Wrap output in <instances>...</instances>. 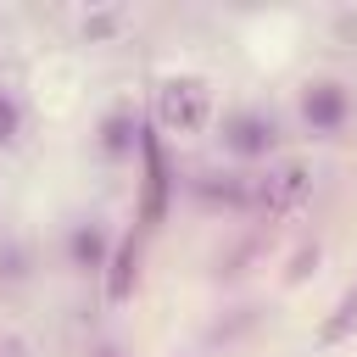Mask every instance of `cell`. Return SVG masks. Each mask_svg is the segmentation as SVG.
Instances as JSON below:
<instances>
[{"label":"cell","mask_w":357,"mask_h":357,"mask_svg":"<svg viewBox=\"0 0 357 357\" xmlns=\"http://www.w3.org/2000/svg\"><path fill=\"white\" fill-rule=\"evenodd\" d=\"M206 123H212V89H206V78H195V73L162 78V89H156V128L162 134H201Z\"/></svg>","instance_id":"1"},{"label":"cell","mask_w":357,"mask_h":357,"mask_svg":"<svg viewBox=\"0 0 357 357\" xmlns=\"http://www.w3.org/2000/svg\"><path fill=\"white\" fill-rule=\"evenodd\" d=\"M218 139L234 162H262L279 145V117L268 106H229L223 123H218Z\"/></svg>","instance_id":"2"},{"label":"cell","mask_w":357,"mask_h":357,"mask_svg":"<svg viewBox=\"0 0 357 357\" xmlns=\"http://www.w3.org/2000/svg\"><path fill=\"white\" fill-rule=\"evenodd\" d=\"M346 117H351V89L340 78H312L301 89V123L312 134H340Z\"/></svg>","instance_id":"3"},{"label":"cell","mask_w":357,"mask_h":357,"mask_svg":"<svg viewBox=\"0 0 357 357\" xmlns=\"http://www.w3.org/2000/svg\"><path fill=\"white\" fill-rule=\"evenodd\" d=\"M61 251H67V262L78 268V273H106V262H112V229H106V218H95V212H84V218H73L67 223V240H61Z\"/></svg>","instance_id":"4"},{"label":"cell","mask_w":357,"mask_h":357,"mask_svg":"<svg viewBox=\"0 0 357 357\" xmlns=\"http://www.w3.org/2000/svg\"><path fill=\"white\" fill-rule=\"evenodd\" d=\"M139 156H145V206H139V223L151 229V223H162V212H167V162H162L156 128L139 134Z\"/></svg>","instance_id":"5"},{"label":"cell","mask_w":357,"mask_h":357,"mask_svg":"<svg viewBox=\"0 0 357 357\" xmlns=\"http://www.w3.org/2000/svg\"><path fill=\"white\" fill-rule=\"evenodd\" d=\"M307 190H312V173L301 167V162H284L268 184H262V206H268V218H284V212H296L301 201H307Z\"/></svg>","instance_id":"6"},{"label":"cell","mask_w":357,"mask_h":357,"mask_svg":"<svg viewBox=\"0 0 357 357\" xmlns=\"http://www.w3.org/2000/svg\"><path fill=\"white\" fill-rule=\"evenodd\" d=\"M139 134H145V123L134 117V106H117V112H106V123H100V156H134L139 151Z\"/></svg>","instance_id":"7"},{"label":"cell","mask_w":357,"mask_h":357,"mask_svg":"<svg viewBox=\"0 0 357 357\" xmlns=\"http://www.w3.org/2000/svg\"><path fill=\"white\" fill-rule=\"evenodd\" d=\"M134 268H139V240L123 234L117 251H112V262H106V301H112V307H123V301L134 296Z\"/></svg>","instance_id":"8"},{"label":"cell","mask_w":357,"mask_h":357,"mask_svg":"<svg viewBox=\"0 0 357 357\" xmlns=\"http://www.w3.org/2000/svg\"><path fill=\"white\" fill-rule=\"evenodd\" d=\"M351 329H357V284H351V290L340 296V307L318 324V340H324V346H335V340H346Z\"/></svg>","instance_id":"9"},{"label":"cell","mask_w":357,"mask_h":357,"mask_svg":"<svg viewBox=\"0 0 357 357\" xmlns=\"http://www.w3.org/2000/svg\"><path fill=\"white\" fill-rule=\"evenodd\" d=\"M22 123H28V112H22L17 89L0 84V145H17V139H22Z\"/></svg>","instance_id":"10"},{"label":"cell","mask_w":357,"mask_h":357,"mask_svg":"<svg viewBox=\"0 0 357 357\" xmlns=\"http://www.w3.org/2000/svg\"><path fill=\"white\" fill-rule=\"evenodd\" d=\"M0 279H28V245L22 240H0Z\"/></svg>","instance_id":"11"},{"label":"cell","mask_w":357,"mask_h":357,"mask_svg":"<svg viewBox=\"0 0 357 357\" xmlns=\"http://www.w3.org/2000/svg\"><path fill=\"white\" fill-rule=\"evenodd\" d=\"M0 357H33L28 335H17V329H0Z\"/></svg>","instance_id":"12"},{"label":"cell","mask_w":357,"mask_h":357,"mask_svg":"<svg viewBox=\"0 0 357 357\" xmlns=\"http://www.w3.org/2000/svg\"><path fill=\"white\" fill-rule=\"evenodd\" d=\"M117 22H123V11H95V17H84V33L95 39V33H112Z\"/></svg>","instance_id":"13"},{"label":"cell","mask_w":357,"mask_h":357,"mask_svg":"<svg viewBox=\"0 0 357 357\" xmlns=\"http://www.w3.org/2000/svg\"><path fill=\"white\" fill-rule=\"evenodd\" d=\"M95 357H123V351L117 346H95Z\"/></svg>","instance_id":"14"}]
</instances>
